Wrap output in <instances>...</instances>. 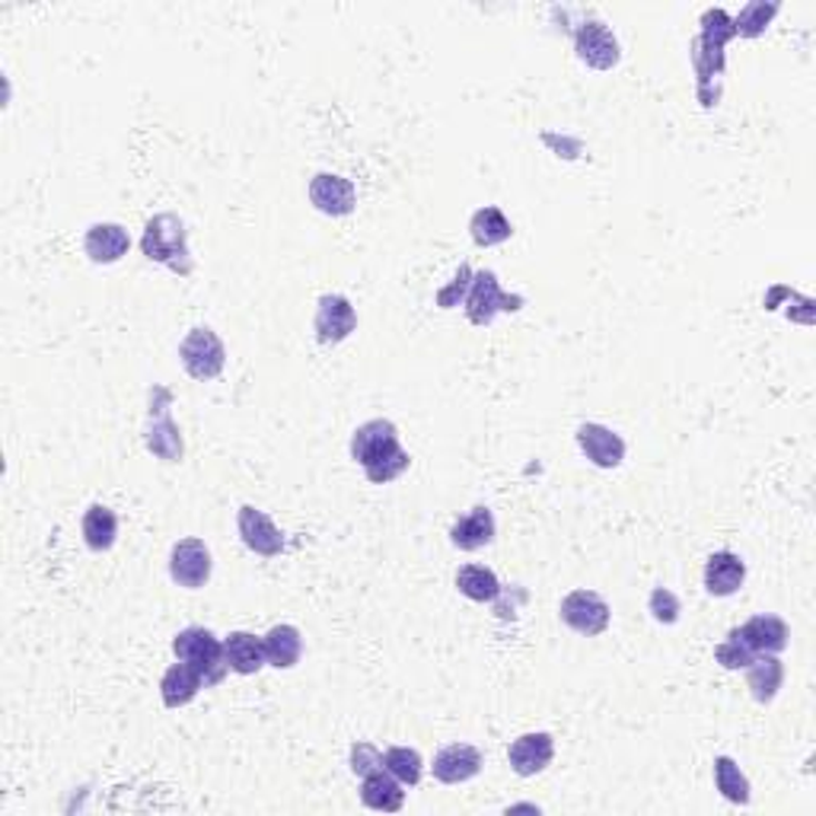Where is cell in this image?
<instances>
[{"instance_id": "cell-19", "label": "cell", "mask_w": 816, "mask_h": 816, "mask_svg": "<svg viewBox=\"0 0 816 816\" xmlns=\"http://www.w3.org/2000/svg\"><path fill=\"white\" fill-rule=\"evenodd\" d=\"M450 543L462 553H479L495 543V514L488 507H472L450 527Z\"/></svg>"}, {"instance_id": "cell-3", "label": "cell", "mask_w": 816, "mask_h": 816, "mask_svg": "<svg viewBox=\"0 0 816 816\" xmlns=\"http://www.w3.org/2000/svg\"><path fill=\"white\" fill-rule=\"evenodd\" d=\"M172 654H176V660L192 664L195 670L205 676V686H217L230 670L227 657H223V641L217 638L215 631H208L201 625L179 631L172 638Z\"/></svg>"}, {"instance_id": "cell-27", "label": "cell", "mask_w": 816, "mask_h": 816, "mask_svg": "<svg viewBox=\"0 0 816 816\" xmlns=\"http://www.w3.org/2000/svg\"><path fill=\"white\" fill-rule=\"evenodd\" d=\"M469 230H472V240L476 246L481 249H491V246H501L514 237V227H510V220L505 217L501 208H479L476 215H472V223H469Z\"/></svg>"}, {"instance_id": "cell-9", "label": "cell", "mask_w": 816, "mask_h": 816, "mask_svg": "<svg viewBox=\"0 0 816 816\" xmlns=\"http://www.w3.org/2000/svg\"><path fill=\"white\" fill-rule=\"evenodd\" d=\"M575 51L577 58H580L587 68H594V71H609V68L619 64V42H616V36L609 32V26L597 23V20H594V23H584L577 29Z\"/></svg>"}, {"instance_id": "cell-33", "label": "cell", "mask_w": 816, "mask_h": 816, "mask_svg": "<svg viewBox=\"0 0 816 816\" xmlns=\"http://www.w3.org/2000/svg\"><path fill=\"white\" fill-rule=\"evenodd\" d=\"M648 609H650V616H654V623L676 625L679 623V613H683V603L676 600V594H673V590H667V587H657V590L650 594Z\"/></svg>"}, {"instance_id": "cell-4", "label": "cell", "mask_w": 816, "mask_h": 816, "mask_svg": "<svg viewBox=\"0 0 816 816\" xmlns=\"http://www.w3.org/2000/svg\"><path fill=\"white\" fill-rule=\"evenodd\" d=\"M179 360H182V367H186V374H189L192 380L208 384V380L220 377V370H223V364H227V348H223V341L217 338L215 329L198 326V329H192L189 336L182 338V345H179Z\"/></svg>"}, {"instance_id": "cell-11", "label": "cell", "mask_w": 816, "mask_h": 816, "mask_svg": "<svg viewBox=\"0 0 816 816\" xmlns=\"http://www.w3.org/2000/svg\"><path fill=\"white\" fill-rule=\"evenodd\" d=\"M310 201L316 211L329 217H345L355 211L358 205V192L355 186L345 179V176H336V172H319L312 176L310 182Z\"/></svg>"}, {"instance_id": "cell-35", "label": "cell", "mask_w": 816, "mask_h": 816, "mask_svg": "<svg viewBox=\"0 0 816 816\" xmlns=\"http://www.w3.org/2000/svg\"><path fill=\"white\" fill-rule=\"evenodd\" d=\"M469 278H472V271H469V268L462 265V268H459V275H457V285H450L447 290H440V293H437V303H440L444 310H450V307H454V297H457V293H462V290L472 285Z\"/></svg>"}, {"instance_id": "cell-8", "label": "cell", "mask_w": 816, "mask_h": 816, "mask_svg": "<svg viewBox=\"0 0 816 816\" xmlns=\"http://www.w3.org/2000/svg\"><path fill=\"white\" fill-rule=\"evenodd\" d=\"M316 338L322 345H338L358 329V312L351 307L348 297L341 293H326L316 307V319H312Z\"/></svg>"}, {"instance_id": "cell-25", "label": "cell", "mask_w": 816, "mask_h": 816, "mask_svg": "<svg viewBox=\"0 0 816 816\" xmlns=\"http://www.w3.org/2000/svg\"><path fill=\"white\" fill-rule=\"evenodd\" d=\"M116 536H119V517L112 507L93 505L83 514V543L93 553H109L116 546Z\"/></svg>"}, {"instance_id": "cell-28", "label": "cell", "mask_w": 816, "mask_h": 816, "mask_svg": "<svg viewBox=\"0 0 816 816\" xmlns=\"http://www.w3.org/2000/svg\"><path fill=\"white\" fill-rule=\"evenodd\" d=\"M715 788L730 804H749V782H746V775L730 756L715 759Z\"/></svg>"}, {"instance_id": "cell-12", "label": "cell", "mask_w": 816, "mask_h": 816, "mask_svg": "<svg viewBox=\"0 0 816 816\" xmlns=\"http://www.w3.org/2000/svg\"><path fill=\"white\" fill-rule=\"evenodd\" d=\"M481 756L479 746L472 744H450L444 746L437 756H434V778L444 782V785H462L469 778H476L481 772Z\"/></svg>"}, {"instance_id": "cell-34", "label": "cell", "mask_w": 816, "mask_h": 816, "mask_svg": "<svg viewBox=\"0 0 816 816\" xmlns=\"http://www.w3.org/2000/svg\"><path fill=\"white\" fill-rule=\"evenodd\" d=\"M351 768H355V775H370L374 768H384V756H380V749L370 744H355L351 746Z\"/></svg>"}, {"instance_id": "cell-15", "label": "cell", "mask_w": 816, "mask_h": 816, "mask_svg": "<svg viewBox=\"0 0 816 816\" xmlns=\"http://www.w3.org/2000/svg\"><path fill=\"white\" fill-rule=\"evenodd\" d=\"M131 240L128 230L121 223H93L83 237V252L90 256V262L97 265H116L128 256Z\"/></svg>"}, {"instance_id": "cell-22", "label": "cell", "mask_w": 816, "mask_h": 816, "mask_svg": "<svg viewBox=\"0 0 816 816\" xmlns=\"http://www.w3.org/2000/svg\"><path fill=\"white\" fill-rule=\"evenodd\" d=\"M262 645H265V660H268L271 667H278V670L297 667L300 657H303V635H300V628H293V625H275V628L262 638Z\"/></svg>"}, {"instance_id": "cell-29", "label": "cell", "mask_w": 816, "mask_h": 816, "mask_svg": "<svg viewBox=\"0 0 816 816\" xmlns=\"http://www.w3.org/2000/svg\"><path fill=\"white\" fill-rule=\"evenodd\" d=\"M384 768L392 775V778H399L406 788L421 782V756H418V749H408V746H392V749H386Z\"/></svg>"}, {"instance_id": "cell-16", "label": "cell", "mask_w": 816, "mask_h": 816, "mask_svg": "<svg viewBox=\"0 0 816 816\" xmlns=\"http://www.w3.org/2000/svg\"><path fill=\"white\" fill-rule=\"evenodd\" d=\"M737 635L753 654H782L788 648V638H792L788 625L778 616H753L749 623L737 628Z\"/></svg>"}, {"instance_id": "cell-23", "label": "cell", "mask_w": 816, "mask_h": 816, "mask_svg": "<svg viewBox=\"0 0 816 816\" xmlns=\"http://www.w3.org/2000/svg\"><path fill=\"white\" fill-rule=\"evenodd\" d=\"M746 683H749V693L759 705H768L772 698L778 696L782 683H785V667L778 660V654H756L753 664L746 667Z\"/></svg>"}, {"instance_id": "cell-14", "label": "cell", "mask_w": 816, "mask_h": 816, "mask_svg": "<svg viewBox=\"0 0 816 816\" xmlns=\"http://www.w3.org/2000/svg\"><path fill=\"white\" fill-rule=\"evenodd\" d=\"M555 756V740L549 734H524L517 737L510 749H507V759H510V768L520 775V778H533L539 772L553 766Z\"/></svg>"}, {"instance_id": "cell-13", "label": "cell", "mask_w": 816, "mask_h": 816, "mask_svg": "<svg viewBox=\"0 0 816 816\" xmlns=\"http://www.w3.org/2000/svg\"><path fill=\"white\" fill-rule=\"evenodd\" d=\"M577 447H580L584 457L590 459L594 466H600V469H616V466H623L625 440L616 431L603 428V425H594V421L580 425V428H577Z\"/></svg>"}, {"instance_id": "cell-2", "label": "cell", "mask_w": 816, "mask_h": 816, "mask_svg": "<svg viewBox=\"0 0 816 816\" xmlns=\"http://www.w3.org/2000/svg\"><path fill=\"white\" fill-rule=\"evenodd\" d=\"M141 249L150 262L172 268L176 275H192V252H189V233L186 223L176 215H157L147 220Z\"/></svg>"}, {"instance_id": "cell-18", "label": "cell", "mask_w": 816, "mask_h": 816, "mask_svg": "<svg viewBox=\"0 0 816 816\" xmlns=\"http://www.w3.org/2000/svg\"><path fill=\"white\" fill-rule=\"evenodd\" d=\"M746 580V565L737 553H715L705 561V590L711 597H734Z\"/></svg>"}, {"instance_id": "cell-30", "label": "cell", "mask_w": 816, "mask_h": 816, "mask_svg": "<svg viewBox=\"0 0 816 816\" xmlns=\"http://www.w3.org/2000/svg\"><path fill=\"white\" fill-rule=\"evenodd\" d=\"M775 13H778V3L749 0L744 10H740V17L734 20V29H737V36H744V39H756V36L766 32V26L772 23Z\"/></svg>"}, {"instance_id": "cell-31", "label": "cell", "mask_w": 816, "mask_h": 816, "mask_svg": "<svg viewBox=\"0 0 816 816\" xmlns=\"http://www.w3.org/2000/svg\"><path fill=\"white\" fill-rule=\"evenodd\" d=\"M737 36V29H734V20L727 17V10H705V17H701V42L705 46H711V49H720L730 42Z\"/></svg>"}, {"instance_id": "cell-6", "label": "cell", "mask_w": 816, "mask_h": 816, "mask_svg": "<svg viewBox=\"0 0 816 816\" xmlns=\"http://www.w3.org/2000/svg\"><path fill=\"white\" fill-rule=\"evenodd\" d=\"M558 616H561V623L568 625L571 631L584 635V638H597V635H603L609 628V606L594 590H575V594H568L561 600Z\"/></svg>"}, {"instance_id": "cell-1", "label": "cell", "mask_w": 816, "mask_h": 816, "mask_svg": "<svg viewBox=\"0 0 816 816\" xmlns=\"http://www.w3.org/2000/svg\"><path fill=\"white\" fill-rule=\"evenodd\" d=\"M351 457L358 459L364 476L374 485H389L408 469V454L399 444V431L392 421H367L351 437Z\"/></svg>"}, {"instance_id": "cell-32", "label": "cell", "mask_w": 816, "mask_h": 816, "mask_svg": "<svg viewBox=\"0 0 816 816\" xmlns=\"http://www.w3.org/2000/svg\"><path fill=\"white\" fill-rule=\"evenodd\" d=\"M753 657H756V654L740 641L737 628H730V635L715 648V660H718L724 670H746V667L753 664Z\"/></svg>"}, {"instance_id": "cell-26", "label": "cell", "mask_w": 816, "mask_h": 816, "mask_svg": "<svg viewBox=\"0 0 816 816\" xmlns=\"http://www.w3.org/2000/svg\"><path fill=\"white\" fill-rule=\"evenodd\" d=\"M457 590L472 603H491L501 594V580L485 565H462L457 571Z\"/></svg>"}, {"instance_id": "cell-17", "label": "cell", "mask_w": 816, "mask_h": 816, "mask_svg": "<svg viewBox=\"0 0 816 816\" xmlns=\"http://www.w3.org/2000/svg\"><path fill=\"white\" fill-rule=\"evenodd\" d=\"M406 785L399 782V778H392L386 768H374L370 775H364V782H360V800H364V807H370V810H380V814H396V810H402V804H406V792H402Z\"/></svg>"}, {"instance_id": "cell-7", "label": "cell", "mask_w": 816, "mask_h": 816, "mask_svg": "<svg viewBox=\"0 0 816 816\" xmlns=\"http://www.w3.org/2000/svg\"><path fill=\"white\" fill-rule=\"evenodd\" d=\"M169 577L186 587L198 590L211 580V553L201 539H182L169 553Z\"/></svg>"}, {"instance_id": "cell-21", "label": "cell", "mask_w": 816, "mask_h": 816, "mask_svg": "<svg viewBox=\"0 0 816 816\" xmlns=\"http://www.w3.org/2000/svg\"><path fill=\"white\" fill-rule=\"evenodd\" d=\"M223 657H227V667L240 676H252L268 664L262 638H256L252 631H230L223 641Z\"/></svg>"}, {"instance_id": "cell-20", "label": "cell", "mask_w": 816, "mask_h": 816, "mask_svg": "<svg viewBox=\"0 0 816 816\" xmlns=\"http://www.w3.org/2000/svg\"><path fill=\"white\" fill-rule=\"evenodd\" d=\"M201 689H208V686H205V676L195 670L192 664H186V660L172 664V667L163 673V679H160V696H163V705H167V708H186Z\"/></svg>"}, {"instance_id": "cell-10", "label": "cell", "mask_w": 816, "mask_h": 816, "mask_svg": "<svg viewBox=\"0 0 816 816\" xmlns=\"http://www.w3.org/2000/svg\"><path fill=\"white\" fill-rule=\"evenodd\" d=\"M237 527H240L242 543H246L249 553L262 555V558H275V555L285 553V536H281V529L271 524L268 514L256 510L252 505L240 507V514H237Z\"/></svg>"}, {"instance_id": "cell-5", "label": "cell", "mask_w": 816, "mask_h": 816, "mask_svg": "<svg viewBox=\"0 0 816 816\" xmlns=\"http://www.w3.org/2000/svg\"><path fill=\"white\" fill-rule=\"evenodd\" d=\"M520 297H507L501 285H498V275L495 271H479L472 275V285H469V297H466V316L472 326H491V319L505 310H520Z\"/></svg>"}, {"instance_id": "cell-24", "label": "cell", "mask_w": 816, "mask_h": 816, "mask_svg": "<svg viewBox=\"0 0 816 816\" xmlns=\"http://www.w3.org/2000/svg\"><path fill=\"white\" fill-rule=\"evenodd\" d=\"M147 450L157 454L163 462H179L182 459V437L179 428L172 425L167 406L150 411V428H147Z\"/></svg>"}]
</instances>
